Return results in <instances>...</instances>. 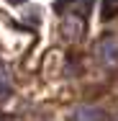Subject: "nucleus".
Returning a JSON list of instances; mask_svg holds the SVG:
<instances>
[{"instance_id":"obj_1","label":"nucleus","mask_w":118,"mask_h":121,"mask_svg":"<svg viewBox=\"0 0 118 121\" xmlns=\"http://www.w3.org/2000/svg\"><path fill=\"white\" fill-rule=\"evenodd\" d=\"M98 59L105 65V67H118V39L113 36H108V39H103L100 44H98Z\"/></svg>"},{"instance_id":"obj_2","label":"nucleus","mask_w":118,"mask_h":121,"mask_svg":"<svg viewBox=\"0 0 118 121\" xmlns=\"http://www.w3.org/2000/svg\"><path fill=\"white\" fill-rule=\"evenodd\" d=\"M82 34H85V18H82V16H72V18L64 21V26H62V36H64V39L80 41Z\"/></svg>"},{"instance_id":"obj_3","label":"nucleus","mask_w":118,"mask_h":121,"mask_svg":"<svg viewBox=\"0 0 118 121\" xmlns=\"http://www.w3.org/2000/svg\"><path fill=\"white\" fill-rule=\"evenodd\" d=\"M103 119H105V113L100 108H93V106H80L72 113V121H103Z\"/></svg>"},{"instance_id":"obj_4","label":"nucleus","mask_w":118,"mask_h":121,"mask_svg":"<svg viewBox=\"0 0 118 121\" xmlns=\"http://www.w3.org/2000/svg\"><path fill=\"white\" fill-rule=\"evenodd\" d=\"M8 95H10V75L0 65V100H5Z\"/></svg>"},{"instance_id":"obj_5","label":"nucleus","mask_w":118,"mask_h":121,"mask_svg":"<svg viewBox=\"0 0 118 121\" xmlns=\"http://www.w3.org/2000/svg\"><path fill=\"white\" fill-rule=\"evenodd\" d=\"M118 16V0H103V21H110Z\"/></svg>"},{"instance_id":"obj_6","label":"nucleus","mask_w":118,"mask_h":121,"mask_svg":"<svg viewBox=\"0 0 118 121\" xmlns=\"http://www.w3.org/2000/svg\"><path fill=\"white\" fill-rule=\"evenodd\" d=\"M69 3L72 0H57V3H54V10H57V13H64V10L69 8Z\"/></svg>"},{"instance_id":"obj_7","label":"nucleus","mask_w":118,"mask_h":121,"mask_svg":"<svg viewBox=\"0 0 118 121\" xmlns=\"http://www.w3.org/2000/svg\"><path fill=\"white\" fill-rule=\"evenodd\" d=\"M8 3H13V5H21V3H26V0H8Z\"/></svg>"}]
</instances>
